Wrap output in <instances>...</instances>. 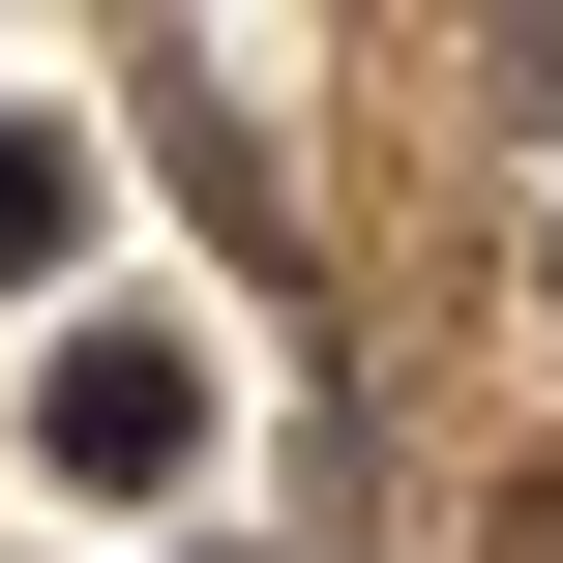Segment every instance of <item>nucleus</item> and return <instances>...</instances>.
Listing matches in <instances>:
<instances>
[{
	"label": "nucleus",
	"instance_id": "f257e3e1",
	"mask_svg": "<svg viewBox=\"0 0 563 563\" xmlns=\"http://www.w3.org/2000/svg\"><path fill=\"white\" fill-rule=\"evenodd\" d=\"M178 445H208V356H178V327H89V356H59V475H119V505H148Z\"/></svg>",
	"mask_w": 563,
	"mask_h": 563
},
{
	"label": "nucleus",
	"instance_id": "f03ea898",
	"mask_svg": "<svg viewBox=\"0 0 563 563\" xmlns=\"http://www.w3.org/2000/svg\"><path fill=\"white\" fill-rule=\"evenodd\" d=\"M59 238H89V148H59V119H0V297H30Z\"/></svg>",
	"mask_w": 563,
	"mask_h": 563
}]
</instances>
